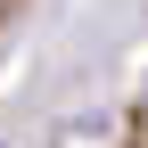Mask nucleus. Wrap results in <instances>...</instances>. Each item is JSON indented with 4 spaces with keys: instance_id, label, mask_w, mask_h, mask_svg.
Instances as JSON below:
<instances>
[]
</instances>
